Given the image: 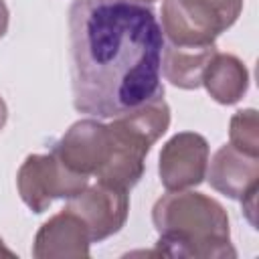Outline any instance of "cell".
<instances>
[{"label": "cell", "instance_id": "6da1fadb", "mask_svg": "<svg viewBox=\"0 0 259 259\" xmlns=\"http://www.w3.org/2000/svg\"><path fill=\"white\" fill-rule=\"evenodd\" d=\"M71 85L77 111L115 117L164 87V34L154 12L125 0H75L69 8Z\"/></svg>", "mask_w": 259, "mask_h": 259}, {"label": "cell", "instance_id": "7a4b0ae2", "mask_svg": "<svg viewBox=\"0 0 259 259\" xmlns=\"http://www.w3.org/2000/svg\"><path fill=\"white\" fill-rule=\"evenodd\" d=\"M152 221L160 235L156 255L188 259L237 257L231 245L227 210L219 200L202 192L168 190L156 200Z\"/></svg>", "mask_w": 259, "mask_h": 259}, {"label": "cell", "instance_id": "3957f363", "mask_svg": "<svg viewBox=\"0 0 259 259\" xmlns=\"http://www.w3.org/2000/svg\"><path fill=\"white\" fill-rule=\"evenodd\" d=\"M89 178L65 168L55 154H30L16 174V188L32 212H45L57 198H73Z\"/></svg>", "mask_w": 259, "mask_h": 259}, {"label": "cell", "instance_id": "277c9868", "mask_svg": "<svg viewBox=\"0 0 259 259\" xmlns=\"http://www.w3.org/2000/svg\"><path fill=\"white\" fill-rule=\"evenodd\" d=\"M113 152V138L109 125L97 119H79L75 121L61 138L55 142L51 154L69 168L71 172L83 176H97L107 164Z\"/></svg>", "mask_w": 259, "mask_h": 259}, {"label": "cell", "instance_id": "5b68a950", "mask_svg": "<svg viewBox=\"0 0 259 259\" xmlns=\"http://www.w3.org/2000/svg\"><path fill=\"white\" fill-rule=\"evenodd\" d=\"M65 208L75 212L85 223L91 243H99L115 235L125 225L130 196L127 190L97 180L95 184H87L79 194L69 198Z\"/></svg>", "mask_w": 259, "mask_h": 259}, {"label": "cell", "instance_id": "8992f818", "mask_svg": "<svg viewBox=\"0 0 259 259\" xmlns=\"http://www.w3.org/2000/svg\"><path fill=\"white\" fill-rule=\"evenodd\" d=\"M208 142L196 132L172 136L160 152L158 174L166 190H186L198 186L206 176Z\"/></svg>", "mask_w": 259, "mask_h": 259}, {"label": "cell", "instance_id": "52a82bcc", "mask_svg": "<svg viewBox=\"0 0 259 259\" xmlns=\"http://www.w3.org/2000/svg\"><path fill=\"white\" fill-rule=\"evenodd\" d=\"M89 245L91 237L85 223L69 208H63L38 229L32 255L36 259H85L89 257Z\"/></svg>", "mask_w": 259, "mask_h": 259}, {"label": "cell", "instance_id": "ba28073f", "mask_svg": "<svg viewBox=\"0 0 259 259\" xmlns=\"http://www.w3.org/2000/svg\"><path fill=\"white\" fill-rule=\"evenodd\" d=\"M204 178L217 192L241 200L247 192L259 188V158L225 144L214 152Z\"/></svg>", "mask_w": 259, "mask_h": 259}, {"label": "cell", "instance_id": "9c48e42d", "mask_svg": "<svg viewBox=\"0 0 259 259\" xmlns=\"http://www.w3.org/2000/svg\"><path fill=\"white\" fill-rule=\"evenodd\" d=\"M109 125L150 150L170 125V107L164 99V89L140 107L115 115Z\"/></svg>", "mask_w": 259, "mask_h": 259}, {"label": "cell", "instance_id": "30bf717a", "mask_svg": "<svg viewBox=\"0 0 259 259\" xmlns=\"http://www.w3.org/2000/svg\"><path fill=\"white\" fill-rule=\"evenodd\" d=\"M200 85L217 103L233 105L249 89V71L239 57L217 51L202 71Z\"/></svg>", "mask_w": 259, "mask_h": 259}, {"label": "cell", "instance_id": "8fae6325", "mask_svg": "<svg viewBox=\"0 0 259 259\" xmlns=\"http://www.w3.org/2000/svg\"><path fill=\"white\" fill-rule=\"evenodd\" d=\"M162 34L164 42L182 49L210 47L217 40V32L202 24L182 0H164L162 4Z\"/></svg>", "mask_w": 259, "mask_h": 259}, {"label": "cell", "instance_id": "7c38bea8", "mask_svg": "<svg viewBox=\"0 0 259 259\" xmlns=\"http://www.w3.org/2000/svg\"><path fill=\"white\" fill-rule=\"evenodd\" d=\"M214 53H217V45L200 47V49H182L164 42L160 71L164 73L166 81H170L172 85L180 89H196L200 87L202 71Z\"/></svg>", "mask_w": 259, "mask_h": 259}, {"label": "cell", "instance_id": "4fadbf2b", "mask_svg": "<svg viewBox=\"0 0 259 259\" xmlns=\"http://www.w3.org/2000/svg\"><path fill=\"white\" fill-rule=\"evenodd\" d=\"M229 144L237 150L259 158V130H257V111L253 107L239 109L229 123Z\"/></svg>", "mask_w": 259, "mask_h": 259}, {"label": "cell", "instance_id": "5bb4252c", "mask_svg": "<svg viewBox=\"0 0 259 259\" xmlns=\"http://www.w3.org/2000/svg\"><path fill=\"white\" fill-rule=\"evenodd\" d=\"M204 12H208L223 30L231 28L243 10V0H192Z\"/></svg>", "mask_w": 259, "mask_h": 259}, {"label": "cell", "instance_id": "9a60e30c", "mask_svg": "<svg viewBox=\"0 0 259 259\" xmlns=\"http://www.w3.org/2000/svg\"><path fill=\"white\" fill-rule=\"evenodd\" d=\"M8 30V8H6V2L0 0V38L6 34Z\"/></svg>", "mask_w": 259, "mask_h": 259}, {"label": "cell", "instance_id": "2e32d148", "mask_svg": "<svg viewBox=\"0 0 259 259\" xmlns=\"http://www.w3.org/2000/svg\"><path fill=\"white\" fill-rule=\"evenodd\" d=\"M6 119H8V107H6L4 99L0 97V130L6 125Z\"/></svg>", "mask_w": 259, "mask_h": 259}, {"label": "cell", "instance_id": "e0dca14e", "mask_svg": "<svg viewBox=\"0 0 259 259\" xmlns=\"http://www.w3.org/2000/svg\"><path fill=\"white\" fill-rule=\"evenodd\" d=\"M0 257H16V253L14 251H10L6 245H4V241L0 239Z\"/></svg>", "mask_w": 259, "mask_h": 259}, {"label": "cell", "instance_id": "ac0fdd59", "mask_svg": "<svg viewBox=\"0 0 259 259\" xmlns=\"http://www.w3.org/2000/svg\"><path fill=\"white\" fill-rule=\"evenodd\" d=\"M125 2H136V4H146V2H156V0H125Z\"/></svg>", "mask_w": 259, "mask_h": 259}]
</instances>
